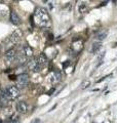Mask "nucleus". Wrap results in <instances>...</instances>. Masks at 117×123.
Segmentation results:
<instances>
[{"label": "nucleus", "instance_id": "1", "mask_svg": "<svg viewBox=\"0 0 117 123\" xmlns=\"http://www.w3.org/2000/svg\"><path fill=\"white\" fill-rule=\"evenodd\" d=\"M34 18H35V21H36L37 25L39 27H49L50 25V18H49V14L47 12V10L43 7H39V8L36 9L34 13Z\"/></svg>", "mask_w": 117, "mask_h": 123}, {"label": "nucleus", "instance_id": "2", "mask_svg": "<svg viewBox=\"0 0 117 123\" xmlns=\"http://www.w3.org/2000/svg\"><path fill=\"white\" fill-rule=\"evenodd\" d=\"M2 93L4 94V97L7 98V99H15L19 95H20V89L17 87V86H8L6 87L4 90L2 91Z\"/></svg>", "mask_w": 117, "mask_h": 123}, {"label": "nucleus", "instance_id": "3", "mask_svg": "<svg viewBox=\"0 0 117 123\" xmlns=\"http://www.w3.org/2000/svg\"><path fill=\"white\" fill-rule=\"evenodd\" d=\"M22 36V33L21 31H15V32H13L11 35L7 38L6 40V46L8 47V46H13L14 44H17L18 42L20 41V38H21Z\"/></svg>", "mask_w": 117, "mask_h": 123}, {"label": "nucleus", "instance_id": "4", "mask_svg": "<svg viewBox=\"0 0 117 123\" xmlns=\"http://www.w3.org/2000/svg\"><path fill=\"white\" fill-rule=\"evenodd\" d=\"M28 83H29V76H28V74H21L17 79V84H15V86L20 89V88L26 87Z\"/></svg>", "mask_w": 117, "mask_h": 123}, {"label": "nucleus", "instance_id": "5", "mask_svg": "<svg viewBox=\"0 0 117 123\" xmlns=\"http://www.w3.org/2000/svg\"><path fill=\"white\" fill-rule=\"evenodd\" d=\"M41 66L40 64L38 63V60L37 57L35 59V57H33V59H31L30 61H28V69L30 71L32 72H39L41 70Z\"/></svg>", "mask_w": 117, "mask_h": 123}, {"label": "nucleus", "instance_id": "6", "mask_svg": "<svg viewBox=\"0 0 117 123\" xmlns=\"http://www.w3.org/2000/svg\"><path fill=\"white\" fill-rule=\"evenodd\" d=\"M17 111L21 114H26L27 111H28V105L27 103L24 101H21L17 104Z\"/></svg>", "mask_w": 117, "mask_h": 123}, {"label": "nucleus", "instance_id": "7", "mask_svg": "<svg viewBox=\"0 0 117 123\" xmlns=\"http://www.w3.org/2000/svg\"><path fill=\"white\" fill-rule=\"evenodd\" d=\"M15 56H17V50H15L14 48L8 49V50L6 51V53H5V59H6V61H8V62H11V61L15 60Z\"/></svg>", "mask_w": 117, "mask_h": 123}, {"label": "nucleus", "instance_id": "8", "mask_svg": "<svg viewBox=\"0 0 117 123\" xmlns=\"http://www.w3.org/2000/svg\"><path fill=\"white\" fill-rule=\"evenodd\" d=\"M15 63H17L18 65H20V66H22V65H24L26 62H27V56L24 52L23 53H18L17 56H15Z\"/></svg>", "mask_w": 117, "mask_h": 123}, {"label": "nucleus", "instance_id": "9", "mask_svg": "<svg viewBox=\"0 0 117 123\" xmlns=\"http://www.w3.org/2000/svg\"><path fill=\"white\" fill-rule=\"evenodd\" d=\"M10 22L15 26H19L21 24V18H20V17L14 11H11V13H10Z\"/></svg>", "mask_w": 117, "mask_h": 123}, {"label": "nucleus", "instance_id": "10", "mask_svg": "<svg viewBox=\"0 0 117 123\" xmlns=\"http://www.w3.org/2000/svg\"><path fill=\"white\" fill-rule=\"evenodd\" d=\"M61 78H62V73L58 71V70H54L53 75H52V83H58V82H60V81H61Z\"/></svg>", "mask_w": 117, "mask_h": 123}, {"label": "nucleus", "instance_id": "11", "mask_svg": "<svg viewBox=\"0 0 117 123\" xmlns=\"http://www.w3.org/2000/svg\"><path fill=\"white\" fill-rule=\"evenodd\" d=\"M108 36V30H102L101 32H99L97 34V36H96V39L98 40V41H102V40H104L105 38H106Z\"/></svg>", "mask_w": 117, "mask_h": 123}, {"label": "nucleus", "instance_id": "12", "mask_svg": "<svg viewBox=\"0 0 117 123\" xmlns=\"http://www.w3.org/2000/svg\"><path fill=\"white\" fill-rule=\"evenodd\" d=\"M37 60H38V63L40 64L41 67H43V66H45V65L47 64V57H46V56L43 55V53L39 55L38 57H37Z\"/></svg>", "mask_w": 117, "mask_h": 123}, {"label": "nucleus", "instance_id": "13", "mask_svg": "<svg viewBox=\"0 0 117 123\" xmlns=\"http://www.w3.org/2000/svg\"><path fill=\"white\" fill-rule=\"evenodd\" d=\"M23 49H24V53L26 55L27 57H28V56H32V55H33V50H32V48H31L29 45H24Z\"/></svg>", "mask_w": 117, "mask_h": 123}, {"label": "nucleus", "instance_id": "14", "mask_svg": "<svg viewBox=\"0 0 117 123\" xmlns=\"http://www.w3.org/2000/svg\"><path fill=\"white\" fill-rule=\"evenodd\" d=\"M101 47H102V43H101V42H95V43L92 44L91 51H92L93 53H96V52L99 51V49H100Z\"/></svg>", "mask_w": 117, "mask_h": 123}, {"label": "nucleus", "instance_id": "15", "mask_svg": "<svg viewBox=\"0 0 117 123\" xmlns=\"http://www.w3.org/2000/svg\"><path fill=\"white\" fill-rule=\"evenodd\" d=\"M7 101H8V99H7V98L4 97V94H3V93L0 94V107H4V106H6Z\"/></svg>", "mask_w": 117, "mask_h": 123}, {"label": "nucleus", "instance_id": "16", "mask_svg": "<svg viewBox=\"0 0 117 123\" xmlns=\"http://www.w3.org/2000/svg\"><path fill=\"white\" fill-rule=\"evenodd\" d=\"M91 85V81H88V80H85V81L81 84V89H85L86 87H88Z\"/></svg>", "mask_w": 117, "mask_h": 123}, {"label": "nucleus", "instance_id": "17", "mask_svg": "<svg viewBox=\"0 0 117 123\" xmlns=\"http://www.w3.org/2000/svg\"><path fill=\"white\" fill-rule=\"evenodd\" d=\"M78 9H79V11H80L81 13H83L84 11H85V9H86V6H85L84 4H81V5L79 6V8H78Z\"/></svg>", "mask_w": 117, "mask_h": 123}, {"label": "nucleus", "instance_id": "18", "mask_svg": "<svg viewBox=\"0 0 117 123\" xmlns=\"http://www.w3.org/2000/svg\"><path fill=\"white\" fill-rule=\"evenodd\" d=\"M10 120H11V123H20V120H19L18 116H13V118L10 119Z\"/></svg>", "mask_w": 117, "mask_h": 123}, {"label": "nucleus", "instance_id": "19", "mask_svg": "<svg viewBox=\"0 0 117 123\" xmlns=\"http://www.w3.org/2000/svg\"><path fill=\"white\" fill-rule=\"evenodd\" d=\"M110 76H112V74H109V75H107V76H105V77H103V78H102V79L98 80V83H99V82H102V81H103V80H105V79H107V78H108V77H110Z\"/></svg>", "mask_w": 117, "mask_h": 123}, {"label": "nucleus", "instance_id": "20", "mask_svg": "<svg viewBox=\"0 0 117 123\" xmlns=\"http://www.w3.org/2000/svg\"><path fill=\"white\" fill-rule=\"evenodd\" d=\"M31 123H40V119L37 118V119H34V120L31 122Z\"/></svg>", "mask_w": 117, "mask_h": 123}, {"label": "nucleus", "instance_id": "21", "mask_svg": "<svg viewBox=\"0 0 117 123\" xmlns=\"http://www.w3.org/2000/svg\"><path fill=\"white\" fill-rule=\"evenodd\" d=\"M68 65H69V61H67V62H66V63L63 65V67H64V68H66V67L68 66Z\"/></svg>", "mask_w": 117, "mask_h": 123}, {"label": "nucleus", "instance_id": "22", "mask_svg": "<svg viewBox=\"0 0 117 123\" xmlns=\"http://www.w3.org/2000/svg\"><path fill=\"white\" fill-rule=\"evenodd\" d=\"M107 4V1L106 2H103V3H101V6H103V5H106Z\"/></svg>", "mask_w": 117, "mask_h": 123}, {"label": "nucleus", "instance_id": "23", "mask_svg": "<svg viewBox=\"0 0 117 123\" xmlns=\"http://www.w3.org/2000/svg\"><path fill=\"white\" fill-rule=\"evenodd\" d=\"M2 123H11V120H7L5 122H2Z\"/></svg>", "mask_w": 117, "mask_h": 123}, {"label": "nucleus", "instance_id": "24", "mask_svg": "<svg viewBox=\"0 0 117 123\" xmlns=\"http://www.w3.org/2000/svg\"><path fill=\"white\" fill-rule=\"evenodd\" d=\"M0 123H2V122H1V121H0Z\"/></svg>", "mask_w": 117, "mask_h": 123}]
</instances>
